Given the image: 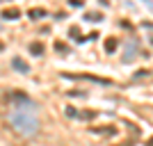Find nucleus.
<instances>
[{"mask_svg": "<svg viewBox=\"0 0 153 146\" xmlns=\"http://www.w3.org/2000/svg\"><path fill=\"white\" fill-rule=\"evenodd\" d=\"M27 19H46V9H30L27 12Z\"/></svg>", "mask_w": 153, "mask_h": 146, "instance_id": "nucleus-5", "label": "nucleus"}, {"mask_svg": "<svg viewBox=\"0 0 153 146\" xmlns=\"http://www.w3.org/2000/svg\"><path fill=\"white\" fill-rule=\"evenodd\" d=\"M12 66H14L16 71H21V73H30V66H27L21 57H14V59H12Z\"/></svg>", "mask_w": 153, "mask_h": 146, "instance_id": "nucleus-3", "label": "nucleus"}, {"mask_svg": "<svg viewBox=\"0 0 153 146\" xmlns=\"http://www.w3.org/2000/svg\"><path fill=\"white\" fill-rule=\"evenodd\" d=\"M14 107L9 110V123L19 135L23 137H34L39 133V119H37V103L30 101L23 91L12 94Z\"/></svg>", "mask_w": 153, "mask_h": 146, "instance_id": "nucleus-1", "label": "nucleus"}, {"mask_svg": "<svg viewBox=\"0 0 153 146\" xmlns=\"http://www.w3.org/2000/svg\"><path fill=\"white\" fill-rule=\"evenodd\" d=\"M30 53L39 57V55H44V46L39 44V41H34V44H30Z\"/></svg>", "mask_w": 153, "mask_h": 146, "instance_id": "nucleus-6", "label": "nucleus"}, {"mask_svg": "<svg viewBox=\"0 0 153 146\" xmlns=\"http://www.w3.org/2000/svg\"><path fill=\"white\" fill-rule=\"evenodd\" d=\"M55 48H57L59 53H69V48H66V46H64V44H59V41H57V44H55Z\"/></svg>", "mask_w": 153, "mask_h": 146, "instance_id": "nucleus-9", "label": "nucleus"}, {"mask_svg": "<svg viewBox=\"0 0 153 146\" xmlns=\"http://www.w3.org/2000/svg\"><path fill=\"white\" fill-rule=\"evenodd\" d=\"M64 78H85V80H91V82H98V84H112L110 80H105V78H98V76H76V73H64Z\"/></svg>", "mask_w": 153, "mask_h": 146, "instance_id": "nucleus-2", "label": "nucleus"}, {"mask_svg": "<svg viewBox=\"0 0 153 146\" xmlns=\"http://www.w3.org/2000/svg\"><path fill=\"white\" fill-rule=\"evenodd\" d=\"M105 50H108V53H114V50H117V39H114V37L105 41Z\"/></svg>", "mask_w": 153, "mask_h": 146, "instance_id": "nucleus-7", "label": "nucleus"}, {"mask_svg": "<svg viewBox=\"0 0 153 146\" xmlns=\"http://www.w3.org/2000/svg\"><path fill=\"white\" fill-rule=\"evenodd\" d=\"M2 48H5V46H2V44H0V50H2Z\"/></svg>", "mask_w": 153, "mask_h": 146, "instance_id": "nucleus-12", "label": "nucleus"}, {"mask_svg": "<svg viewBox=\"0 0 153 146\" xmlns=\"http://www.w3.org/2000/svg\"><path fill=\"white\" fill-rule=\"evenodd\" d=\"M146 146H153V137H151V139H149V144Z\"/></svg>", "mask_w": 153, "mask_h": 146, "instance_id": "nucleus-11", "label": "nucleus"}, {"mask_svg": "<svg viewBox=\"0 0 153 146\" xmlns=\"http://www.w3.org/2000/svg\"><path fill=\"white\" fill-rule=\"evenodd\" d=\"M19 16H21V12L16 9V7H12V9H5V12H2V19H5V21H16Z\"/></svg>", "mask_w": 153, "mask_h": 146, "instance_id": "nucleus-4", "label": "nucleus"}, {"mask_svg": "<svg viewBox=\"0 0 153 146\" xmlns=\"http://www.w3.org/2000/svg\"><path fill=\"white\" fill-rule=\"evenodd\" d=\"M71 5H73V7H80V5H82V0H71Z\"/></svg>", "mask_w": 153, "mask_h": 146, "instance_id": "nucleus-10", "label": "nucleus"}, {"mask_svg": "<svg viewBox=\"0 0 153 146\" xmlns=\"http://www.w3.org/2000/svg\"><path fill=\"white\" fill-rule=\"evenodd\" d=\"M85 19H87V21H91V23H96V21H103V16H101V14H87Z\"/></svg>", "mask_w": 153, "mask_h": 146, "instance_id": "nucleus-8", "label": "nucleus"}]
</instances>
